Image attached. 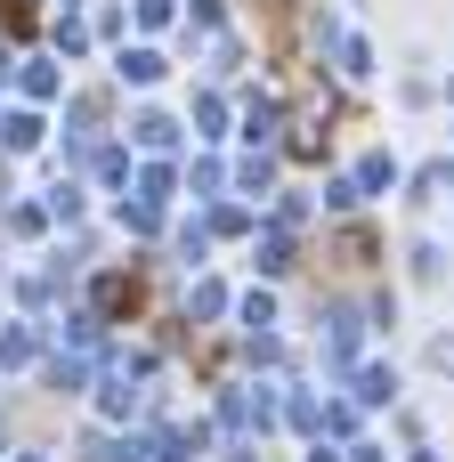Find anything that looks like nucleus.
Instances as JSON below:
<instances>
[{"label":"nucleus","instance_id":"f257e3e1","mask_svg":"<svg viewBox=\"0 0 454 462\" xmlns=\"http://www.w3.org/2000/svg\"><path fill=\"white\" fill-rule=\"evenodd\" d=\"M122 73H130V81H154V73H162V57H154V49H130V57H122Z\"/></svg>","mask_w":454,"mask_h":462}]
</instances>
